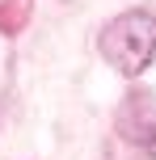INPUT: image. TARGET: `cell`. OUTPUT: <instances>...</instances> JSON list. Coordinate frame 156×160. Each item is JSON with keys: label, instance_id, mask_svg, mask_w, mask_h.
Masks as SVG:
<instances>
[{"label": "cell", "instance_id": "cell-1", "mask_svg": "<svg viewBox=\"0 0 156 160\" xmlns=\"http://www.w3.org/2000/svg\"><path fill=\"white\" fill-rule=\"evenodd\" d=\"M101 55L118 76H139L156 55V17L152 13H123L101 30Z\"/></svg>", "mask_w": 156, "mask_h": 160}, {"label": "cell", "instance_id": "cell-2", "mask_svg": "<svg viewBox=\"0 0 156 160\" xmlns=\"http://www.w3.org/2000/svg\"><path fill=\"white\" fill-rule=\"evenodd\" d=\"M118 131L135 148L156 156V97L152 93H131L123 101V114H118Z\"/></svg>", "mask_w": 156, "mask_h": 160}]
</instances>
